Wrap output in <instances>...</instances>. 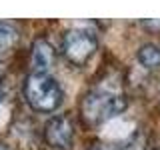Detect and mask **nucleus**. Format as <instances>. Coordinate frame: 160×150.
Segmentation results:
<instances>
[{
    "mask_svg": "<svg viewBox=\"0 0 160 150\" xmlns=\"http://www.w3.org/2000/svg\"><path fill=\"white\" fill-rule=\"evenodd\" d=\"M126 108V100L122 94L110 92V90H90L86 96L82 98L80 112L86 122L90 124H102L106 120L114 118Z\"/></svg>",
    "mask_w": 160,
    "mask_h": 150,
    "instance_id": "f03ea898",
    "label": "nucleus"
},
{
    "mask_svg": "<svg viewBox=\"0 0 160 150\" xmlns=\"http://www.w3.org/2000/svg\"><path fill=\"white\" fill-rule=\"evenodd\" d=\"M56 60V52H54L52 44L44 38H38L32 44V52H30V66L32 72H48V68Z\"/></svg>",
    "mask_w": 160,
    "mask_h": 150,
    "instance_id": "39448f33",
    "label": "nucleus"
},
{
    "mask_svg": "<svg viewBox=\"0 0 160 150\" xmlns=\"http://www.w3.org/2000/svg\"><path fill=\"white\" fill-rule=\"evenodd\" d=\"M16 40H18L16 26L10 24V22H2V20H0V60L14 48Z\"/></svg>",
    "mask_w": 160,
    "mask_h": 150,
    "instance_id": "423d86ee",
    "label": "nucleus"
},
{
    "mask_svg": "<svg viewBox=\"0 0 160 150\" xmlns=\"http://www.w3.org/2000/svg\"><path fill=\"white\" fill-rule=\"evenodd\" d=\"M24 98L36 112H54L62 104V88L48 72H32L24 80Z\"/></svg>",
    "mask_w": 160,
    "mask_h": 150,
    "instance_id": "f257e3e1",
    "label": "nucleus"
},
{
    "mask_svg": "<svg viewBox=\"0 0 160 150\" xmlns=\"http://www.w3.org/2000/svg\"><path fill=\"white\" fill-rule=\"evenodd\" d=\"M44 140L54 150H68L74 140V122L66 114L52 116L44 126Z\"/></svg>",
    "mask_w": 160,
    "mask_h": 150,
    "instance_id": "20e7f679",
    "label": "nucleus"
},
{
    "mask_svg": "<svg viewBox=\"0 0 160 150\" xmlns=\"http://www.w3.org/2000/svg\"><path fill=\"white\" fill-rule=\"evenodd\" d=\"M0 150H10L8 146H4V144H0Z\"/></svg>",
    "mask_w": 160,
    "mask_h": 150,
    "instance_id": "1a4fd4ad",
    "label": "nucleus"
},
{
    "mask_svg": "<svg viewBox=\"0 0 160 150\" xmlns=\"http://www.w3.org/2000/svg\"><path fill=\"white\" fill-rule=\"evenodd\" d=\"M138 62L144 68H160V48L156 44H142L138 48Z\"/></svg>",
    "mask_w": 160,
    "mask_h": 150,
    "instance_id": "0eeeda50",
    "label": "nucleus"
},
{
    "mask_svg": "<svg viewBox=\"0 0 160 150\" xmlns=\"http://www.w3.org/2000/svg\"><path fill=\"white\" fill-rule=\"evenodd\" d=\"M2 100H4V92H2V88H0V104H2Z\"/></svg>",
    "mask_w": 160,
    "mask_h": 150,
    "instance_id": "6e6552de",
    "label": "nucleus"
},
{
    "mask_svg": "<svg viewBox=\"0 0 160 150\" xmlns=\"http://www.w3.org/2000/svg\"><path fill=\"white\" fill-rule=\"evenodd\" d=\"M98 48V38L88 28H70L62 36V52L72 64H86Z\"/></svg>",
    "mask_w": 160,
    "mask_h": 150,
    "instance_id": "7ed1b4c3",
    "label": "nucleus"
}]
</instances>
